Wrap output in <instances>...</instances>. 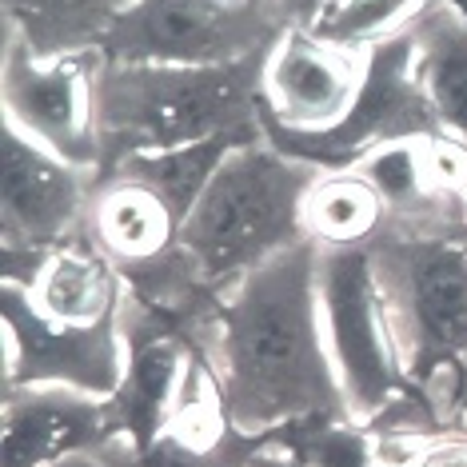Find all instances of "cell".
I'll use <instances>...</instances> for the list:
<instances>
[{"label":"cell","instance_id":"obj_1","mask_svg":"<svg viewBox=\"0 0 467 467\" xmlns=\"http://www.w3.org/2000/svg\"><path fill=\"white\" fill-rule=\"evenodd\" d=\"M320 248L296 240L212 292L192 339L216 371L232 428L264 440L307 416H348L324 348Z\"/></svg>","mask_w":467,"mask_h":467},{"label":"cell","instance_id":"obj_2","mask_svg":"<svg viewBox=\"0 0 467 467\" xmlns=\"http://www.w3.org/2000/svg\"><path fill=\"white\" fill-rule=\"evenodd\" d=\"M400 364L435 428H467V232L371 244Z\"/></svg>","mask_w":467,"mask_h":467},{"label":"cell","instance_id":"obj_3","mask_svg":"<svg viewBox=\"0 0 467 467\" xmlns=\"http://www.w3.org/2000/svg\"><path fill=\"white\" fill-rule=\"evenodd\" d=\"M256 52L236 65L168 68L112 65L100 68V140L104 172L129 156L172 152L216 136H264Z\"/></svg>","mask_w":467,"mask_h":467},{"label":"cell","instance_id":"obj_4","mask_svg":"<svg viewBox=\"0 0 467 467\" xmlns=\"http://www.w3.org/2000/svg\"><path fill=\"white\" fill-rule=\"evenodd\" d=\"M320 168L268 140H244L220 161L208 188L180 220V252L208 288H224L288 244L304 240V196Z\"/></svg>","mask_w":467,"mask_h":467},{"label":"cell","instance_id":"obj_5","mask_svg":"<svg viewBox=\"0 0 467 467\" xmlns=\"http://www.w3.org/2000/svg\"><path fill=\"white\" fill-rule=\"evenodd\" d=\"M324 348L348 416L364 428H435L400 364L388 300L368 248H320L316 268Z\"/></svg>","mask_w":467,"mask_h":467},{"label":"cell","instance_id":"obj_6","mask_svg":"<svg viewBox=\"0 0 467 467\" xmlns=\"http://www.w3.org/2000/svg\"><path fill=\"white\" fill-rule=\"evenodd\" d=\"M280 33L272 0H129L100 57L112 65L212 68L268 52Z\"/></svg>","mask_w":467,"mask_h":467},{"label":"cell","instance_id":"obj_7","mask_svg":"<svg viewBox=\"0 0 467 467\" xmlns=\"http://www.w3.org/2000/svg\"><path fill=\"white\" fill-rule=\"evenodd\" d=\"M100 52L45 60L16 33H5V48H0V129H13L45 152L100 176Z\"/></svg>","mask_w":467,"mask_h":467},{"label":"cell","instance_id":"obj_8","mask_svg":"<svg viewBox=\"0 0 467 467\" xmlns=\"http://www.w3.org/2000/svg\"><path fill=\"white\" fill-rule=\"evenodd\" d=\"M124 376L109 396L112 428L136 451L152 448L184 408L220 396L216 371L184 327L124 292Z\"/></svg>","mask_w":467,"mask_h":467},{"label":"cell","instance_id":"obj_9","mask_svg":"<svg viewBox=\"0 0 467 467\" xmlns=\"http://www.w3.org/2000/svg\"><path fill=\"white\" fill-rule=\"evenodd\" d=\"M97 172L0 129V280L25 288L45 252L84 232Z\"/></svg>","mask_w":467,"mask_h":467},{"label":"cell","instance_id":"obj_10","mask_svg":"<svg viewBox=\"0 0 467 467\" xmlns=\"http://www.w3.org/2000/svg\"><path fill=\"white\" fill-rule=\"evenodd\" d=\"M0 339L5 376L0 388H80L112 396L124 376V327L120 316L104 324H57L40 316L20 284L0 280Z\"/></svg>","mask_w":467,"mask_h":467},{"label":"cell","instance_id":"obj_11","mask_svg":"<svg viewBox=\"0 0 467 467\" xmlns=\"http://www.w3.org/2000/svg\"><path fill=\"white\" fill-rule=\"evenodd\" d=\"M371 52L332 45L312 28H284L272 40L260 72L264 129L316 136L356 109Z\"/></svg>","mask_w":467,"mask_h":467},{"label":"cell","instance_id":"obj_12","mask_svg":"<svg viewBox=\"0 0 467 467\" xmlns=\"http://www.w3.org/2000/svg\"><path fill=\"white\" fill-rule=\"evenodd\" d=\"M275 148H284L296 161L312 168H352L368 152L408 136H435L428 100L420 92L416 65H411V36L391 40V45L371 52L368 80L359 92L356 109L327 132L300 136V132H275L264 129Z\"/></svg>","mask_w":467,"mask_h":467},{"label":"cell","instance_id":"obj_13","mask_svg":"<svg viewBox=\"0 0 467 467\" xmlns=\"http://www.w3.org/2000/svg\"><path fill=\"white\" fill-rule=\"evenodd\" d=\"M0 391V467H57L116 440L109 396L57 384Z\"/></svg>","mask_w":467,"mask_h":467},{"label":"cell","instance_id":"obj_14","mask_svg":"<svg viewBox=\"0 0 467 467\" xmlns=\"http://www.w3.org/2000/svg\"><path fill=\"white\" fill-rule=\"evenodd\" d=\"M84 236L97 244L124 275L176 248L180 216L168 208V200L161 192H152L136 176L100 172L97 184H92Z\"/></svg>","mask_w":467,"mask_h":467},{"label":"cell","instance_id":"obj_15","mask_svg":"<svg viewBox=\"0 0 467 467\" xmlns=\"http://www.w3.org/2000/svg\"><path fill=\"white\" fill-rule=\"evenodd\" d=\"M25 292L40 316H48L57 324L88 327L120 316L129 284H124L120 268L80 232V236L57 244L52 252L40 256Z\"/></svg>","mask_w":467,"mask_h":467},{"label":"cell","instance_id":"obj_16","mask_svg":"<svg viewBox=\"0 0 467 467\" xmlns=\"http://www.w3.org/2000/svg\"><path fill=\"white\" fill-rule=\"evenodd\" d=\"M411 65L435 136L467 156V5L435 0L411 33Z\"/></svg>","mask_w":467,"mask_h":467},{"label":"cell","instance_id":"obj_17","mask_svg":"<svg viewBox=\"0 0 467 467\" xmlns=\"http://www.w3.org/2000/svg\"><path fill=\"white\" fill-rule=\"evenodd\" d=\"M304 236L316 248H368L388 232V208L359 168H320L304 196Z\"/></svg>","mask_w":467,"mask_h":467},{"label":"cell","instance_id":"obj_18","mask_svg":"<svg viewBox=\"0 0 467 467\" xmlns=\"http://www.w3.org/2000/svg\"><path fill=\"white\" fill-rule=\"evenodd\" d=\"M5 33H16L36 57L100 52L129 0H0Z\"/></svg>","mask_w":467,"mask_h":467},{"label":"cell","instance_id":"obj_19","mask_svg":"<svg viewBox=\"0 0 467 467\" xmlns=\"http://www.w3.org/2000/svg\"><path fill=\"white\" fill-rule=\"evenodd\" d=\"M244 140H256V136H216V140H200L188 148H172V152H144V156H129L109 172H129L140 184H148L152 192H161L168 200V208L180 220L192 212L200 192L208 188L212 172L220 168V161Z\"/></svg>","mask_w":467,"mask_h":467},{"label":"cell","instance_id":"obj_20","mask_svg":"<svg viewBox=\"0 0 467 467\" xmlns=\"http://www.w3.org/2000/svg\"><path fill=\"white\" fill-rule=\"evenodd\" d=\"M264 443L284 448L304 467H379V435L352 416H307L292 420Z\"/></svg>","mask_w":467,"mask_h":467},{"label":"cell","instance_id":"obj_21","mask_svg":"<svg viewBox=\"0 0 467 467\" xmlns=\"http://www.w3.org/2000/svg\"><path fill=\"white\" fill-rule=\"evenodd\" d=\"M435 0H336L312 25L316 36L348 45L359 52H376L391 40L411 36L431 13Z\"/></svg>","mask_w":467,"mask_h":467},{"label":"cell","instance_id":"obj_22","mask_svg":"<svg viewBox=\"0 0 467 467\" xmlns=\"http://www.w3.org/2000/svg\"><path fill=\"white\" fill-rule=\"evenodd\" d=\"M376 435L379 467H467V428H388Z\"/></svg>","mask_w":467,"mask_h":467},{"label":"cell","instance_id":"obj_23","mask_svg":"<svg viewBox=\"0 0 467 467\" xmlns=\"http://www.w3.org/2000/svg\"><path fill=\"white\" fill-rule=\"evenodd\" d=\"M336 0H272L275 16L284 20V28H312Z\"/></svg>","mask_w":467,"mask_h":467},{"label":"cell","instance_id":"obj_24","mask_svg":"<svg viewBox=\"0 0 467 467\" xmlns=\"http://www.w3.org/2000/svg\"><path fill=\"white\" fill-rule=\"evenodd\" d=\"M248 467H304L296 455H288L284 448H272V443H260V451L252 455Z\"/></svg>","mask_w":467,"mask_h":467},{"label":"cell","instance_id":"obj_25","mask_svg":"<svg viewBox=\"0 0 467 467\" xmlns=\"http://www.w3.org/2000/svg\"><path fill=\"white\" fill-rule=\"evenodd\" d=\"M57 467H116L112 463V455L109 451H88V455H77V460H65V463H57Z\"/></svg>","mask_w":467,"mask_h":467},{"label":"cell","instance_id":"obj_26","mask_svg":"<svg viewBox=\"0 0 467 467\" xmlns=\"http://www.w3.org/2000/svg\"><path fill=\"white\" fill-rule=\"evenodd\" d=\"M455 196H460L463 216H467V156H463V164H460V180H455Z\"/></svg>","mask_w":467,"mask_h":467},{"label":"cell","instance_id":"obj_27","mask_svg":"<svg viewBox=\"0 0 467 467\" xmlns=\"http://www.w3.org/2000/svg\"><path fill=\"white\" fill-rule=\"evenodd\" d=\"M460 5H467V0H460Z\"/></svg>","mask_w":467,"mask_h":467},{"label":"cell","instance_id":"obj_28","mask_svg":"<svg viewBox=\"0 0 467 467\" xmlns=\"http://www.w3.org/2000/svg\"><path fill=\"white\" fill-rule=\"evenodd\" d=\"M244 5H248V0H244Z\"/></svg>","mask_w":467,"mask_h":467}]
</instances>
